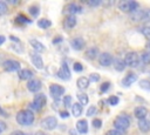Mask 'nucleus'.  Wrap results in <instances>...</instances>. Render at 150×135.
<instances>
[{
    "label": "nucleus",
    "instance_id": "obj_1",
    "mask_svg": "<svg viewBox=\"0 0 150 135\" xmlns=\"http://www.w3.org/2000/svg\"><path fill=\"white\" fill-rule=\"evenodd\" d=\"M16 122L21 126H30L34 122V114L30 110H20L16 114Z\"/></svg>",
    "mask_w": 150,
    "mask_h": 135
},
{
    "label": "nucleus",
    "instance_id": "obj_2",
    "mask_svg": "<svg viewBox=\"0 0 150 135\" xmlns=\"http://www.w3.org/2000/svg\"><path fill=\"white\" fill-rule=\"evenodd\" d=\"M130 126V117L125 114H121L118 116H116V119L114 120V127L115 129L125 131Z\"/></svg>",
    "mask_w": 150,
    "mask_h": 135
},
{
    "label": "nucleus",
    "instance_id": "obj_3",
    "mask_svg": "<svg viewBox=\"0 0 150 135\" xmlns=\"http://www.w3.org/2000/svg\"><path fill=\"white\" fill-rule=\"evenodd\" d=\"M118 8L124 13H132L138 9V2L132 0H123L118 2Z\"/></svg>",
    "mask_w": 150,
    "mask_h": 135
},
{
    "label": "nucleus",
    "instance_id": "obj_4",
    "mask_svg": "<svg viewBox=\"0 0 150 135\" xmlns=\"http://www.w3.org/2000/svg\"><path fill=\"white\" fill-rule=\"evenodd\" d=\"M139 61H141V59H139V56H138V54H137L136 52H129V53H127L125 56H124V62H125V65H127L128 67H131V68L138 67Z\"/></svg>",
    "mask_w": 150,
    "mask_h": 135
},
{
    "label": "nucleus",
    "instance_id": "obj_5",
    "mask_svg": "<svg viewBox=\"0 0 150 135\" xmlns=\"http://www.w3.org/2000/svg\"><path fill=\"white\" fill-rule=\"evenodd\" d=\"M46 103H47V97H46V95L40 93V94H36V95L34 96V100H33V102H32L30 106H32L33 108L40 110Z\"/></svg>",
    "mask_w": 150,
    "mask_h": 135
},
{
    "label": "nucleus",
    "instance_id": "obj_6",
    "mask_svg": "<svg viewBox=\"0 0 150 135\" xmlns=\"http://www.w3.org/2000/svg\"><path fill=\"white\" fill-rule=\"evenodd\" d=\"M41 126H42V128H45L47 130H53L57 126V120L55 116H47L42 120Z\"/></svg>",
    "mask_w": 150,
    "mask_h": 135
},
{
    "label": "nucleus",
    "instance_id": "obj_7",
    "mask_svg": "<svg viewBox=\"0 0 150 135\" xmlns=\"http://www.w3.org/2000/svg\"><path fill=\"white\" fill-rule=\"evenodd\" d=\"M2 67L6 72H14V70H19L20 69V62L15 61V60H6L2 62Z\"/></svg>",
    "mask_w": 150,
    "mask_h": 135
},
{
    "label": "nucleus",
    "instance_id": "obj_8",
    "mask_svg": "<svg viewBox=\"0 0 150 135\" xmlns=\"http://www.w3.org/2000/svg\"><path fill=\"white\" fill-rule=\"evenodd\" d=\"M98 62H100L101 66L108 67V66H110V65L114 62L112 55H111L110 53H108V52H104V53L100 54V56H98Z\"/></svg>",
    "mask_w": 150,
    "mask_h": 135
},
{
    "label": "nucleus",
    "instance_id": "obj_9",
    "mask_svg": "<svg viewBox=\"0 0 150 135\" xmlns=\"http://www.w3.org/2000/svg\"><path fill=\"white\" fill-rule=\"evenodd\" d=\"M57 76L60 79H62V80H69L70 79V70L68 68L67 62H64V61L62 62V66L57 72Z\"/></svg>",
    "mask_w": 150,
    "mask_h": 135
},
{
    "label": "nucleus",
    "instance_id": "obj_10",
    "mask_svg": "<svg viewBox=\"0 0 150 135\" xmlns=\"http://www.w3.org/2000/svg\"><path fill=\"white\" fill-rule=\"evenodd\" d=\"M49 92H50V95L55 99H59L63 93H64V88L60 85H52L49 87Z\"/></svg>",
    "mask_w": 150,
    "mask_h": 135
},
{
    "label": "nucleus",
    "instance_id": "obj_11",
    "mask_svg": "<svg viewBox=\"0 0 150 135\" xmlns=\"http://www.w3.org/2000/svg\"><path fill=\"white\" fill-rule=\"evenodd\" d=\"M30 60L33 62V65L38 68V69H41L43 67V61H42V58L39 55L38 52H32L30 53Z\"/></svg>",
    "mask_w": 150,
    "mask_h": 135
},
{
    "label": "nucleus",
    "instance_id": "obj_12",
    "mask_svg": "<svg viewBox=\"0 0 150 135\" xmlns=\"http://www.w3.org/2000/svg\"><path fill=\"white\" fill-rule=\"evenodd\" d=\"M66 12L69 13L70 15H75V14L82 12V7L77 4H75V2H71V4H68L66 6Z\"/></svg>",
    "mask_w": 150,
    "mask_h": 135
},
{
    "label": "nucleus",
    "instance_id": "obj_13",
    "mask_svg": "<svg viewBox=\"0 0 150 135\" xmlns=\"http://www.w3.org/2000/svg\"><path fill=\"white\" fill-rule=\"evenodd\" d=\"M136 80H137V75L135 73H129L127 74V76L122 79V85L124 87H130L134 82H136Z\"/></svg>",
    "mask_w": 150,
    "mask_h": 135
},
{
    "label": "nucleus",
    "instance_id": "obj_14",
    "mask_svg": "<svg viewBox=\"0 0 150 135\" xmlns=\"http://www.w3.org/2000/svg\"><path fill=\"white\" fill-rule=\"evenodd\" d=\"M27 88H28V90L35 93V92H38V90L41 89V81L38 80V79H32V80L28 81V83H27Z\"/></svg>",
    "mask_w": 150,
    "mask_h": 135
},
{
    "label": "nucleus",
    "instance_id": "obj_15",
    "mask_svg": "<svg viewBox=\"0 0 150 135\" xmlns=\"http://www.w3.org/2000/svg\"><path fill=\"white\" fill-rule=\"evenodd\" d=\"M134 115L136 116V119H138V120H143V119H145L146 115H148V109H146L144 106H138V107L135 108V110H134Z\"/></svg>",
    "mask_w": 150,
    "mask_h": 135
},
{
    "label": "nucleus",
    "instance_id": "obj_16",
    "mask_svg": "<svg viewBox=\"0 0 150 135\" xmlns=\"http://www.w3.org/2000/svg\"><path fill=\"white\" fill-rule=\"evenodd\" d=\"M76 22H77V20H76V16L75 15H68L63 20V26H64V28L71 29L73 27H75Z\"/></svg>",
    "mask_w": 150,
    "mask_h": 135
},
{
    "label": "nucleus",
    "instance_id": "obj_17",
    "mask_svg": "<svg viewBox=\"0 0 150 135\" xmlns=\"http://www.w3.org/2000/svg\"><path fill=\"white\" fill-rule=\"evenodd\" d=\"M84 45H86V42H84V40H83L82 38H75V39H73V40L70 41V46H71L75 50H81V49H83Z\"/></svg>",
    "mask_w": 150,
    "mask_h": 135
},
{
    "label": "nucleus",
    "instance_id": "obj_18",
    "mask_svg": "<svg viewBox=\"0 0 150 135\" xmlns=\"http://www.w3.org/2000/svg\"><path fill=\"white\" fill-rule=\"evenodd\" d=\"M76 130L80 134H87L88 133V122L87 120H79L76 122Z\"/></svg>",
    "mask_w": 150,
    "mask_h": 135
},
{
    "label": "nucleus",
    "instance_id": "obj_19",
    "mask_svg": "<svg viewBox=\"0 0 150 135\" xmlns=\"http://www.w3.org/2000/svg\"><path fill=\"white\" fill-rule=\"evenodd\" d=\"M29 43H30V46L34 48L35 52H38V53L45 52V46H43L40 41H38L36 39H30V40H29Z\"/></svg>",
    "mask_w": 150,
    "mask_h": 135
},
{
    "label": "nucleus",
    "instance_id": "obj_20",
    "mask_svg": "<svg viewBox=\"0 0 150 135\" xmlns=\"http://www.w3.org/2000/svg\"><path fill=\"white\" fill-rule=\"evenodd\" d=\"M138 128L142 133H148L150 131V122L146 120V119H143V120H138Z\"/></svg>",
    "mask_w": 150,
    "mask_h": 135
},
{
    "label": "nucleus",
    "instance_id": "obj_21",
    "mask_svg": "<svg viewBox=\"0 0 150 135\" xmlns=\"http://www.w3.org/2000/svg\"><path fill=\"white\" fill-rule=\"evenodd\" d=\"M19 77L21 79V80H32V77H33V72L30 70V69H21V70H19Z\"/></svg>",
    "mask_w": 150,
    "mask_h": 135
},
{
    "label": "nucleus",
    "instance_id": "obj_22",
    "mask_svg": "<svg viewBox=\"0 0 150 135\" xmlns=\"http://www.w3.org/2000/svg\"><path fill=\"white\" fill-rule=\"evenodd\" d=\"M125 62H124V60H122V59H120V58H117V59H115L114 60V68L117 70V72H123L124 70V68H125Z\"/></svg>",
    "mask_w": 150,
    "mask_h": 135
},
{
    "label": "nucleus",
    "instance_id": "obj_23",
    "mask_svg": "<svg viewBox=\"0 0 150 135\" xmlns=\"http://www.w3.org/2000/svg\"><path fill=\"white\" fill-rule=\"evenodd\" d=\"M89 82H90V81H89V79H88V77L81 76V77H79V79H77L76 85H77V87H79L80 89H86V88H88Z\"/></svg>",
    "mask_w": 150,
    "mask_h": 135
},
{
    "label": "nucleus",
    "instance_id": "obj_24",
    "mask_svg": "<svg viewBox=\"0 0 150 135\" xmlns=\"http://www.w3.org/2000/svg\"><path fill=\"white\" fill-rule=\"evenodd\" d=\"M86 56L90 60H94L96 56H98V48L97 47H90L86 52Z\"/></svg>",
    "mask_w": 150,
    "mask_h": 135
},
{
    "label": "nucleus",
    "instance_id": "obj_25",
    "mask_svg": "<svg viewBox=\"0 0 150 135\" xmlns=\"http://www.w3.org/2000/svg\"><path fill=\"white\" fill-rule=\"evenodd\" d=\"M71 114L74 116H80L82 114V104L81 103H74L71 106Z\"/></svg>",
    "mask_w": 150,
    "mask_h": 135
},
{
    "label": "nucleus",
    "instance_id": "obj_26",
    "mask_svg": "<svg viewBox=\"0 0 150 135\" xmlns=\"http://www.w3.org/2000/svg\"><path fill=\"white\" fill-rule=\"evenodd\" d=\"M142 16H143V11L141 9H137L130 14L131 21H142Z\"/></svg>",
    "mask_w": 150,
    "mask_h": 135
},
{
    "label": "nucleus",
    "instance_id": "obj_27",
    "mask_svg": "<svg viewBox=\"0 0 150 135\" xmlns=\"http://www.w3.org/2000/svg\"><path fill=\"white\" fill-rule=\"evenodd\" d=\"M38 26L40 28H42V29H46V28H48V27L52 26V21L48 20V19H40L38 21Z\"/></svg>",
    "mask_w": 150,
    "mask_h": 135
},
{
    "label": "nucleus",
    "instance_id": "obj_28",
    "mask_svg": "<svg viewBox=\"0 0 150 135\" xmlns=\"http://www.w3.org/2000/svg\"><path fill=\"white\" fill-rule=\"evenodd\" d=\"M139 59H141V62H142V63L149 65V63H150V52H146V50L143 52V53L141 54Z\"/></svg>",
    "mask_w": 150,
    "mask_h": 135
},
{
    "label": "nucleus",
    "instance_id": "obj_29",
    "mask_svg": "<svg viewBox=\"0 0 150 135\" xmlns=\"http://www.w3.org/2000/svg\"><path fill=\"white\" fill-rule=\"evenodd\" d=\"M138 85H139V87H141L142 89H144V90H150V80H148V79H142V80H139Z\"/></svg>",
    "mask_w": 150,
    "mask_h": 135
},
{
    "label": "nucleus",
    "instance_id": "obj_30",
    "mask_svg": "<svg viewBox=\"0 0 150 135\" xmlns=\"http://www.w3.org/2000/svg\"><path fill=\"white\" fill-rule=\"evenodd\" d=\"M77 99H79V101H80V103H81L82 106L87 104V103H88V101H89L88 95H87V94H84V93H79V94H77Z\"/></svg>",
    "mask_w": 150,
    "mask_h": 135
},
{
    "label": "nucleus",
    "instance_id": "obj_31",
    "mask_svg": "<svg viewBox=\"0 0 150 135\" xmlns=\"http://www.w3.org/2000/svg\"><path fill=\"white\" fill-rule=\"evenodd\" d=\"M118 102H120V99L116 95H111L108 97V103L110 106H116V104H118Z\"/></svg>",
    "mask_w": 150,
    "mask_h": 135
},
{
    "label": "nucleus",
    "instance_id": "obj_32",
    "mask_svg": "<svg viewBox=\"0 0 150 135\" xmlns=\"http://www.w3.org/2000/svg\"><path fill=\"white\" fill-rule=\"evenodd\" d=\"M139 32L148 39H150V26H143L139 28Z\"/></svg>",
    "mask_w": 150,
    "mask_h": 135
},
{
    "label": "nucleus",
    "instance_id": "obj_33",
    "mask_svg": "<svg viewBox=\"0 0 150 135\" xmlns=\"http://www.w3.org/2000/svg\"><path fill=\"white\" fill-rule=\"evenodd\" d=\"M28 12H29L33 16H38L39 13H40V8H39L38 6H30V7L28 8Z\"/></svg>",
    "mask_w": 150,
    "mask_h": 135
},
{
    "label": "nucleus",
    "instance_id": "obj_34",
    "mask_svg": "<svg viewBox=\"0 0 150 135\" xmlns=\"http://www.w3.org/2000/svg\"><path fill=\"white\" fill-rule=\"evenodd\" d=\"M142 21L143 22H150V9H144L143 11Z\"/></svg>",
    "mask_w": 150,
    "mask_h": 135
},
{
    "label": "nucleus",
    "instance_id": "obj_35",
    "mask_svg": "<svg viewBox=\"0 0 150 135\" xmlns=\"http://www.w3.org/2000/svg\"><path fill=\"white\" fill-rule=\"evenodd\" d=\"M16 20H18V22H20V23H29V22H30V20H28L23 14H19V15L16 16Z\"/></svg>",
    "mask_w": 150,
    "mask_h": 135
},
{
    "label": "nucleus",
    "instance_id": "obj_36",
    "mask_svg": "<svg viewBox=\"0 0 150 135\" xmlns=\"http://www.w3.org/2000/svg\"><path fill=\"white\" fill-rule=\"evenodd\" d=\"M7 9H8L7 4H6L5 1H0V15L5 14V13L7 12Z\"/></svg>",
    "mask_w": 150,
    "mask_h": 135
},
{
    "label": "nucleus",
    "instance_id": "obj_37",
    "mask_svg": "<svg viewBox=\"0 0 150 135\" xmlns=\"http://www.w3.org/2000/svg\"><path fill=\"white\" fill-rule=\"evenodd\" d=\"M105 135H124V131L118 130V129H111V130H109Z\"/></svg>",
    "mask_w": 150,
    "mask_h": 135
},
{
    "label": "nucleus",
    "instance_id": "obj_38",
    "mask_svg": "<svg viewBox=\"0 0 150 135\" xmlns=\"http://www.w3.org/2000/svg\"><path fill=\"white\" fill-rule=\"evenodd\" d=\"M71 96H69V95H67V96H64L63 97V104H64V107H69L70 104H71ZM73 106V104H71Z\"/></svg>",
    "mask_w": 150,
    "mask_h": 135
},
{
    "label": "nucleus",
    "instance_id": "obj_39",
    "mask_svg": "<svg viewBox=\"0 0 150 135\" xmlns=\"http://www.w3.org/2000/svg\"><path fill=\"white\" fill-rule=\"evenodd\" d=\"M93 127L96 128V129L101 128V127H102V120H100V119H94V120H93Z\"/></svg>",
    "mask_w": 150,
    "mask_h": 135
},
{
    "label": "nucleus",
    "instance_id": "obj_40",
    "mask_svg": "<svg viewBox=\"0 0 150 135\" xmlns=\"http://www.w3.org/2000/svg\"><path fill=\"white\" fill-rule=\"evenodd\" d=\"M73 69H74L75 72H82V70H83V66H82L80 62H74Z\"/></svg>",
    "mask_w": 150,
    "mask_h": 135
},
{
    "label": "nucleus",
    "instance_id": "obj_41",
    "mask_svg": "<svg viewBox=\"0 0 150 135\" xmlns=\"http://www.w3.org/2000/svg\"><path fill=\"white\" fill-rule=\"evenodd\" d=\"M109 87H110V82H103V83L101 85V87H100V90H101L102 93H105V92L109 89Z\"/></svg>",
    "mask_w": 150,
    "mask_h": 135
},
{
    "label": "nucleus",
    "instance_id": "obj_42",
    "mask_svg": "<svg viewBox=\"0 0 150 135\" xmlns=\"http://www.w3.org/2000/svg\"><path fill=\"white\" fill-rule=\"evenodd\" d=\"M100 80V75L97 73H93L89 75V81H93V82H97Z\"/></svg>",
    "mask_w": 150,
    "mask_h": 135
},
{
    "label": "nucleus",
    "instance_id": "obj_43",
    "mask_svg": "<svg viewBox=\"0 0 150 135\" xmlns=\"http://www.w3.org/2000/svg\"><path fill=\"white\" fill-rule=\"evenodd\" d=\"M95 113H96V107L95 106H90L87 109V116H93Z\"/></svg>",
    "mask_w": 150,
    "mask_h": 135
},
{
    "label": "nucleus",
    "instance_id": "obj_44",
    "mask_svg": "<svg viewBox=\"0 0 150 135\" xmlns=\"http://www.w3.org/2000/svg\"><path fill=\"white\" fill-rule=\"evenodd\" d=\"M89 6H98L100 4H101V1L100 0H94V1H88L87 2Z\"/></svg>",
    "mask_w": 150,
    "mask_h": 135
},
{
    "label": "nucleus",
    "instance_id": "obj_45",
    "mask_svg": "<svg viewBox=\"0 0 150 135\" xmlns=\"http://www.w3.org/2000/svg\"><path fill=\"white\" fill-rule=\"evenodd\" d=\"M6 128H7L6 123H5L4 121H0V134H1L2 131H5V130H6Z\"/></svg>",
    "mask_w": 150,
    "mask_h": 135
},
{
    "label": "nucleus",
    "instance_id": "obj_46",
    "mask_svg": "<svg viewBox=\"0 0 150 135\" xmlns=\"http://www.w3.org/2000/svg\"><path fill=\"white\" fill-rule=\"evenodd\" d=\"M60 116H61V117H63V119H67V117L69 116V113H68L67 110H63V112H60Z\"/></svg>",
    "mask_w": 150,
    "mask_h": 135
},
{
    "label": "nucleus",
    "instance_id": "obj_47",
    "mask_svg": "<svg viewBox=\"0 0 150 135\" xmlns=\"http://www.w3.org/2000/svg\"><path fill=\"white\" fill-rule=\"evenodd\" d=\"M61 41H62V36H57V38H55V39L53 40V43L56 45V43H59V42H61Z\"/></svg>",
    "mask_w": 150,
    "mask_h": 135
},
{
    "label": "nucleus",
    "instance_id": "obj_48",
    "mask_svg": "<svg viewBox=\"0 0 150 135\" xmlns=\"http://www.w3.org/2000/svg\"><path fill=\"white\" fill-rule=\"evenodd\" d=\"M11 135H26L25 133H22L21 130H15V131H13Z\"/></svg>",
    "mask_w": 150,
    "mask_h": 135
},
{
    "label": "nucleus",
    "instance_id": "obj_49",
    "mask_svg": "<svg viewBox=\"0 0 150 135\" xmlns=\"http://www.w3.org/2000/svg\"><path fill=\"white\" fill-rule=\"evenodd\" d=\"M69 135H79V131H77V130L75 131L74 129H70V130H69Z\"/></svg>",
    "mask_w": 150,
    "mask_h": 135
},
{
    "label": "nucleus",
    "instance_id": "obj_50",
    "mask_svg": "<svg viewBox=\"0 0 150 135\" xmlns=\"http://www.w3.org/2000/svg\"><path fill=\"white\" fill-rule=\"evenodd\" d=\"M5 41H6V38H5L4 35H0V46H1V45H2Z\"/></svg>",
    "mask_w": 150,
    "mask_h": 135
},
{
    "label": "nucleus",
    "instance_id": "obj_51",
    "mask_svg": "<svg viewBox=\"0 0 150 135\" xmlns=\"http://www.w3.org/2000/svg\"><path fill=\"white\" fill-rule=\"evenodd\" d=\"M0 115H2V116H7V114L5 113V110H4L1 107H0Z\"/></svg>",
    "mask_w": 150,
    "mask_h": 135
},
{
    "label": "nucleus",
    "instance_id": "obj_52",
    "mask_svg": "<svg viewBox=\"0 0 150 135\" xmlns=\"http://www.w3.org/2000/svg\"><path fill=\"white\" fill-rule=\"evenodd\" d=\"M35 135H47V134H45L43 131H36V133H35Z\"/></svg>",
    "mask_w": 150,
    "mask_h": 135
},
{
    "label": "nucleus",
    "instance_id": "obj_53",
    "mask_svg": "<svg viewBox=\"0 0 150 135\" xmlns=\"http://www.w3.org/2000/svg\"><path fill=\"white\" fill-rule=\"evenodd\" d=\"M9 38H11V39H12L13 41H18V42H19V39H16L15 36H13V35H12V36H9Z\"/></svg>",
    "mask_w": 150,
    "mask_h": 135
},
{
    "label": "nucleus",
    "instance_id": "obj_54",
    "mask_svg": "<svg viewBox=\"0 0 150 135\" xmlns=\"http://www.w3.org/2000/svg\"><path fill=\"white\" fill-rule=\"evenodd\" d=\"M149 47H150V41H149Z\"/></svg>",
    "mask_w": 150,
    "mask_h": 135
}]
</instances>
